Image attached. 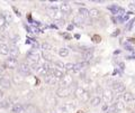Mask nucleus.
I'll list each match as a JSON object with an SVG mask.
<instances>
[{
    "label": "nucleus",
    "instance_id": "4be33fe9",
    "mask_svg": "<svg viewBox=\"0 0 135 113\" xmlns=\"http://www.w3.org/2000/svg\"><path fill=\"white\" fill-rule=\"evenodd\" d=\"M73 69H74V64H72V63H68V64H65L64 71L66 72V74L73 73Z\"/></svg>",
    "mask_w": 135,
    "mask_h": 113
},
{
    "label": "nucleus",
    "instance_id": "4468645a",
    "mask_svg": "<svg viewBox=\"0 0 135 113\" xmlns=\"http://www.w3.org/2000/svg\"><path fill=\"white\" fill-rule=\"evenodd\" d=\"M24 105H22L20 103H15L11 106V113H22L24 111Z\"/></svg>",
    "mask_w": 135,
    "mask_h": 113
},
{
    "label": "nucleus",
    "instance_id": "e433bc0d",
    "mask_svg": "<svg viewBox=\"0 0 135 113\" xmlns=\"http://www.w3.org/2000/svg\"><path fill=\"white\" fill-rule=\"evenodd\" d=\"M0 109H2V104H1V102H0Z\"/></svg>",
    "mask_w": 135,
    "mask_h": 113
},
{
    "label": "nucleus",
    "instance_id": "c756f323",
    "mask_svg": "<svg viewBox=\"0 0 135 113\" xmlns=\"http://www.w3.org/2000/svg\"><path fill=\"white\" fill-rule=\"evenodd\" d=\"M1 104H2V109H3V107H8V106H9L10 104H11V100H10V99H6L5 101L1 102Z\"/></svg>",
    "mask_w": 135,
    "mask_h": 113
},
{
    "label": "nucleus",
    "instance_id": "393cba45",
    "mask_svg": "<svg viewBox=\"0 0 135 113\" xmlns=\"http://www.w3.org/2000/svg\"><path fill=\"white\" fill-rule=\"evenodd\" d=\"M72 23H73L74 25H77V26H81L82 23H83V19L78 15V16H75V17L73 18V21H72Z\"/></svg>",
    "mask_w": 135,
    "mask_h": 113
},
{
    "label": "nucleus",
    "instance_id": "f257e3e1",
    "mask_svg": "<svg viewBox=\"0 0 135 113\" xmlns=\"http://www.w3.org/2000/svg\"><path fill=\"white\" fill-rule=\"evenodd\" d=\"M101 100L104 101L105 104H110L113 102V100H114V92L113 90L110 89H106V90H104L103 92V98H101Z\"/></svg>",
    "mask_w": 135,
    "mask_h": 113
},
{
    "label": "nucleus",
    "instance_id": "cd10ccee",
    "mask_svg": "<svg viewBox=\"0 0 135 113\" xmlns=\"http://www.w3.org/2000/svg\"><path fill=\"white\" fill-rule=\"evenodd\" d=\"M42 49L43 51H46V52H50L52 49V46H51L49 43H43L42 44Z\"/></svg>",
    "mask_w": 135,
    "mask_h": 113
},
{
    "label": "nucleus",
    "instance_id": "72a5a7b5",
    "mask_svg": "<svg viewBox=\"0 0 135 113\" xmlns=\"http://www.w3.org/2000/svg\"><path fill=\"white\" fill-rule=\"evenodd\" d=\"M15 82L16 83H20V82H23V76H18V77H15Z\"/></svg>",
    "mask_w": 135,
    "mask_h": 113
},
{
    "label": "nucleus",
    "instance_id": "39448f33",
    "mask_svg": "<svg viewBox=\"0 0 135 113\" xmlns=\"http://www.w3.org/2000/svg\"><path fill=\"white\" fill-rule=\"evenodd\" d=\"M3 65H5V67L9 68V69H14V68H16L17 66H18V62H17V58L9 57V58H7V60L5 61Z\"/></svg>",
    "mask_w": 135,
    "mask_h": 113
},
{
    "label": "nucleus",
    "instance_id": "9b49d317",
    "mask_svg": "<svg viewBox=\"0 0 135 113\" xmlns=\"http://www.w3.org/2000/svg\"><path fill=\"white\" fill-rule=\"evenodd\" d=\"M94 57V48H88L82 53V60L83 61H89Z\"/></svg>",
    "mask_w": 135,
    "mask_h": 113
},
{
    "label": "nucleus",
    "instance_id": "f704fd0d",
    "mask_svg": "<svg viewBox=\"0 0 135 113\" xmlns=\"http://www.w3.org/2000/svg\"><path fill=\"white\" fill-rule=\"evenodd\" d=\"M129 9L132 10V11H135V3H129Z\"/></svg>",
    "mask_w": 135,
    "mask_h": 113
},
{
    "label": "nucleus",
    "instance_id": "473e14b6",
    "mask_svg": "<svg viewBox=\"0 0 135 113\" xmlns=\"http://www.w3.org/2000/svg\"><path fill=\"white\" fill-rule=\"evenodd\" d=\"M96 92H97V94H101V95H103L104 90L101 89V86H100V85H98V86H97V89H96Z\"/></svg>",
    "mask_w": 135,
    "mask_h": 113
},
{
    "label": "nucleus",
    "instance_id": "6e6552de",
    "mask_svg": "<svg viewBox=\"0 0 135 113\" xmlns=\"http://www.w3.org/2000/svg\"><path fill=\"white\" fill-rule=\"evenodd\" d=\"M75 103H72V102H68V103H64L63 105L61 106V110L65 113H70V112H73L75 110Z\"/></svg>",
    "mask_w": 135,
    "mask_h": 113
},
{
    "label": "nucleus",
    "instance_id": "dca6fc26",
    "mask_svg": "<svg viewBox=\"0 0 135 113\" xmlns=\"http://www.w3.org/2000/svg\"><path fill=\"white\" fill-rule=\"evenodd\" d=\"M100 104H101V98H100V96L96 95V96H94V98L90 99V105H91V106L96 107V106L100 105Z\"/></svg>",
    "mask_w": 135,
    "mask_h": 113
},
{
    "label": "nucleus",
    "instance_id": "f03ea898",
    "mask_svg": "<svg viewBox=\"0 0 135 113\" xmlns=\"http://www.w3.org/2000/svg\"><path fill=\"white\" fill-rule=\"evenodd\" d=\"M18 71H19V74L23 75V76H27L32 73V68H31V65L26 62H23L20 63L19 66H18Z\"/></svg>",
    "mask_w": 135,
    "mask_h": 113
},
{
    "label": "nucleus",
    "instance_id": "9d476101",
    "mask_svg": "<svg viewBox=\"0 0 135 113\" xmlns=\"http://www.w3.org/2000/svg\"><path fill=\"white\" fill-rule=\"evenodd\" d=\"M122 98H123L124 103H126V104L132 103V102H134V100H135L133 93H131V92H125V93H123V96H122Z\"/></svg>",
    "mask_w": 135,
    "mask_h": 113
},
{
    "label": "nucleus",
    "instance_id": "5701e85b",
    "mask_svg": "<svg viewBox=\"0 0 135 113\" xmlns=\"http://www.w3.org/2000/svg\"><path fill=\"white\" fill-rule=\"evenodd\" d=\"M42 56H43V58H44L46 62H51V61H52V58H53L52 54H51L50 52H46V51L42 52Z\"/></svg>",
    "mask_w": 135,
    "mask_h": 113
},
{
    "label": "nucleus",
    "instance_id": "412c9836",
    "mask_svg": "<svg viewBox=\"0 0 135 113\" xmlns=\"http://www.w3.org/2000/svg\"><path fill=\"white\" fill-rule=\"evenodd\" d=\"M80 101H81L82 103H87V102H89V101H90V92H88V91L84 92L83 95L81 96V99H80Z\"/></svg>",
    "mask_w": 135,
    "mask_h": 113
},
{
    "label": "nucleus",
    "instance_id": "ddd939ff",
    "mask_svg": "<svg viewBox=\"0 0 135 113\" xmlns=\"http://www.w3.org/2000/svg\"><path fill=\"white\" fill-rule=\"evenodd\" d=\"M0 86L2 87V89H10V86H11V82L9 81V78H7V77H1L0 78Z\"/></svg>",
    "mask_w": 135,
    "mask_h": 113
},
{
    "label": "nucleus",
    "instance_id": "423d86ee",
    "mask_svg": "<svg viewBox=\"0 0 135 113\" xmlns=\"http://www.w3.org/2000/svg\"><path fill=\"white\" fill-rule=\"evenodd\" d=\"M113 92L117 94L125 93V85L122 82H114L113 83Z\"/></svg>",
    "mask_w": 135,
    "mask_h": 113
},
{
    "label": "nucleus",
    "instance_id": "1a4fd4ad",
    "mask_svg": "<svg viewBox=\"0 0 135 113\" xmlns=\"http://www.w3.org/2000/svg\"><path fill=\"white\" fill-rule=\"evenodd\" d=\"M60 11L62 12L63 15H70V12H71V6H70V3L69 2H62L61 5H60Z\"/></svg>",
    "mask_w": 135,
    "mask_h": 113
},
{
    "label": "nucleus",
    "instance_id": "20e7f679",
    "mask_svg": "<svg viewBox=\"0 0 135 113\" xmlns=\"http://www.w3.org/2000/svg\"><path fill=\"white\" fill-rule=\"evenodd\" d=\"M40 54L35 52V51H31V52H28L27 54V61L28 62H31V64H37V63L40 62Z\"/></svg>",
    "mask_w": 135,
    "mask_h": 113
},
{
    "label": "nucleus",
    "instance_id": "a211bd4d",
    "mask_svg": "<svg viewBox=\"0 0 135 113\" xmlns=\"http://www.w3.org/2000/svg\"><path fill=\"white\" fill-rule=\"evenodd\" d=\"M84 92H86V90H84L82 86H77V87H75V90H74V95H75V98L80 100V99H81V96L83 95Z\"/></svg>",
    "mask_w": 135,
    "mask_h": 113
},
{
    "label": "nucleus",
    "instance_id": "c9c22d12",
    "mask_svg": "<svg viewBox=\"0 0 135 113\" xmlns=\"http://www.w3.org/2000/svg\"><path fill=\"white\" fill-rule=\"evenodd\" d=\"M2 98H3V92L0 91V99H2Z\"/></svg>",
    "mask_w": 135,
    "mask_h": 113
},
{
    "label": "nucleus",
    "instance_id": "f8f14e48",
    "mask_svg": "<svg viewBox=\"0 0 135 113\" xmlns=\"http://www.w3.org/2000/svg\"><path fill=\"white\" fill-rule=\"evenodd\" d=\"M57 82H59V79L55 76H53L52 74H47L45 76V83H47L50 85H54V84H56Z\"/></svg>",
    "mask_w": 135,
    "mask_h": 113
},
{
    "label": "nucleus",
    "instance_id": "6ab92c4d",
    "mask_svg": "<svg viewBox=\"0 0 135 113\" xmlns=\"http://www.w3.org/2000/svg\"><path fill=\"white\" fill-rule=\"evenodd\" d=\"M89 14H90V18H94V19H97L100 17V10L97 9V8H92V9L89 10Z\"/></svg>",
    "mask_w": 135,
    "mask_h": 113
},
{
    "label": "nucleus",
    "instance_id": "aec40b11",
    "mask_svg": "<svg viewBox=\"0 0 135 113\" xmlns=\"http://www.w3.org/2000/svg\"><path fill=\"white\" fill-rule=\"evenodd\" d=\"M9 54L11 55V57H17L19 55V49H18V47L17 46H15V45H12L11 47H9Z\"/></svg>",
    "mask_w": 135,
    "mask_h": 113
},
{
    "label": "nucleus",
    "instance_id": "7ed1b4c3",
    "mask_svg": "<svg viewBox=\"0 0 135 113\" xmlns=\"http://www.w3.org/2000/svg\"><path fill=\"white\" fill-rule=\"evenodd\" d=\"M55 94H56L57 98H61V99L68 98V96L71 95V89H70V87H62V86H60L56 90Z\"/></svg>",
    "mask_w": 135,
    "mask_h": 113
},
{
    "label": "nucleus",
    "instance_id": "4c0bfd02",
    "mask_svg": "<svg viewBox=\"0 0 135 113\" xmlns=\"http://www.w3.org/2000/svg\"><path fill=\"white\" fill-rule=\"evenodd\" d=\"M78 113H83V111H79V112H78Z\"/></svg>",
    "mask_w": 135,
    "mask_h": 113
},
{
    "label": "nucleus",
    "instance_id": "b1692460",
    "mask_svg": "<svg viewBox=\"0 0 135 113\" xmlns=\"http://www.w3.org/2000/svg\"><path fill=\"white\" fill-rule=\"evenodd\" d=\"M59 55H60L61 57H66L68 55H69V49L63 47V48H60L59 49Z\"/></svg>",
    "mask_w": 135,
    "mask_h": 113
},
{
    "label": "nucleus",
    "instance_id": "c85d7f7f",
    "mask_svg": "<svg viewBox=\"0 0 135 113\" xmlns=\"http://www.w3.org/2000/svg\"><path fill=\"white\" fill-rule=\"evenodd\" d=\"M117 110H116V106H115V104H113V105H109L108 109H107V111L105 112V113H116Z\"/></svg>",
    "mask_w": 135,
    "mask_h": 113
},
{
    "label": "nucleus",
    "instance_id": "7c9ffc66",
    "mask_svg": "<svg viewBox=\"0 0 135 113\" xmlns=\"http://www.w3.org/2000/svg\"><path fill=\"white\" fill-rule=\"evenodd\" d=\"M6 25V18L2 15H0V28H2Z\"/></svg>",
    "mask_w": 135,
    "mask_h": 113
},
{
    "label": "nucleus",
    "instance_id": "58836bf2",
    "mask_svg": "<svg viewBox=\"0 0 135 113\" xmlns=\"http://www.w3.org/2000/svg\"><path fill=\"white\" fill-rule=\"evenodd\" d=\"M36 113H41V112H36Z\"/></svg>",
    "mask_w": 135,
    "mask_h": 113
},
{
    "label": "nucleus",
    "instance_id": "bb28decb",
    "mask_svg": "<svg viewBox=\"0 0 135 113\" xmlns=\"http://www.w3.org/2000/svg\"><path fill=\"white\" fill-rule=\"evenodd\" d=\"M115 106H116L117 111H123L125 109V103L124 102H117V103H115Z\"/></svg>",
    "mask_w": 135,
    "mask_h": 113
},
{
    "label": "nucleus",
    "instance_id": "a878e982",
    "mask_svg": "<svg viewBox=\"0 0 135 113\" xmlns=\"http://www.w3.org/2000/svg\"><path fill=\"white\" fill-rule=\"evenodd\" d=\"M54 66H55V68L63 71V69H64L65 64H63V63H62V62H60V61H55V62H54Z\"/></svg>",
    "mask_w": 135,
    "mask_h": 113
},
{
    "label": "nucleus",
    "instance_id": "2f4dec72",
    "mask_svg": "<svg viewBox=\"0 0 135 113\" xmlns=\"http://www.w3.org/2000/svg\"><path fill=\"white\" fill-rule=\"evenodd\" d=\"M100 40H101V38H100V36H99V35H95V36H92V41H94V43L98 44V43H100Z\"/></svg>",
    "mask_w": 135,
    "mask_h": 113
},
{
    "label": "nucleus",
    "instance_id": "2eb2a0df",
    "mask_svg": "<svg viewBox=\"0 0 135 113\" xmlns=\"http://www.w3.org/2000/svg\"><path fill=\"white\" fill-rule=\"evenodd\" d=\"M8 54H9V46L6 43H1L0 44V55L7 56Z\"/></svg>",
    "mask_w": 135,
    "mask_h": 113
},
{
    "label": "nucleus",
    "instance_id": "f3484780",
    "mask_svg": "<svg viewBox=\"0 0 135 113\" xmlns=\"http://www.w3.org/2000/svg\"><path fill=\"white\" fill-rule=\"evenodd\" d=\"M79 16H80V17H81L82 19H88V18H90L89 10L86 9V8H80V9H79Z\"/></svg>",
    "mask_w": 135,
    "mask_h": 113
},
{
    "label": "nucleus",
    "instance_id": "0eeeda50",
    "mask_svg": "<svg viewBox=\"0 0 135 113\" xmlns=\"http://www.w3.org/2000/svg\"><path fill=\"white\" fill-rule=\"evenodd\" d=\"M72 82H73L72 76H71L70 74H65L64 76H63V78L61 79V86L62 87H70V85L72 84Z\"/></svg>",
    "mask_w": 135,
    "mask_h": 113
}]
</instances>
